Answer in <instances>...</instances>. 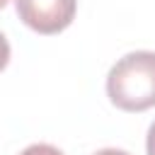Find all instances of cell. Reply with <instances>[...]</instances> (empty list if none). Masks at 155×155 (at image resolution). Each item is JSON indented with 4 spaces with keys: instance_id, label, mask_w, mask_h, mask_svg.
Returning a JSON list of instances; mask_svg holds the SVG:
<instances>
[{
    "instance_id": "cell-1",
    "label": "cell",
    "mask_w": 155,
    "mask_h": 155,
    "mask_svg": "<svg viewBox=\"0 0 155 155\" xmlns=\"http://www.w3.org/2000/svg\"><path fill=\"white\" fill-rule=\"evenodd\" d=\"M107 94L124 111L155 107V51H133L119 58L107 75Z\"/></svg>"
},
{
    "instance_id": "cell-2",
    "label": "cell",
    "mask_w": 155,
    "mask_h": 155,
    "mask_svg": "<svg viewBox=\"0 0 155 155\" xmlns=\"http://www.w3.org/2000/svg\"><path fill=\"white\" fill-rule=\"evenodd\" d=\"M19 19L39 34H58L73 19L78 0H15Z\"/></svg>"
},
{
    "instance_id": "cell-3",
    "label": "cell",
    "mask_w": 155,
    "mask_h": 155,
    "mask_svg": "<svg viewBox=\"0 0 155 155\" xmlns=\"http://www.w3.org/2000/svg\"><path fill=\"white\" fill-rule=\"evenodd\" d=\"M19 155H63L56 145H48V143H34L29 148H24Z\"/></svg>"
},
{
    "instance_id": "cell-4",
    "label": "cell",
    "mask_w": 155,
    "mask_h": 155,
    "mask_svg": "<svg viewBox=\"0 0 155 155\" xmlns=\"http://www.w3.org/2000/svg\"><path fill=\"white\" fill-rule=\"evenodd\" d=\"M7 61H10V44L5 39V34L0 31V70L7 65Z\"/></svg>"
},
{
    "instance_id": "cell-5",
    "label": "cell",
    "mask_w": 155,
    "mask_h": 155,
    "mask_svg": "<svg viewBox=\"0 0 155 155\" xmlns=\"http://www.w3.org/2000/svg\"><path fill=\"white\" fill-rule=\"evenodd\" d=\"M145 150H148V155H155V121L150 124V128H148V138H145Z\"/></svg>"
},
{
    "instance_id": "cell-6",
    "label": "cell",
    "mask_w": 155,
    "mask_h": 155,
    "mask_svg": "<svg viewBox=\"0 0 155 155\" xmlns=\"http://www.w3.org/2000/svg\"><path fill=\"white\" fill-rule=\"evenodd\" d=\"M94 155H128L126 150H119V148H104V150H97Z\"/></svg>"
},
{
    "instance_id": "cell-7",
    "label": "cell",
    "mask_w": 155,
    "mask_h": 155,
    "mask_svg": "<svg viewBox=\"0 0 155 155\" xmlns=\"http://www.w3.org/2000/svg\"><path fill=\"white\" fill-rule=\"evenodd\" d=\"M5 5H7V0H0V7H5Z\"/></svg>"
}]
</instances>
